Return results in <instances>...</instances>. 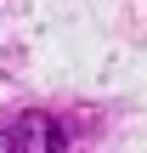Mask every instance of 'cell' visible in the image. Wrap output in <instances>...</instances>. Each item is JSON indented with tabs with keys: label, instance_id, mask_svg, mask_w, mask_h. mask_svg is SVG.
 Listing matches in <instances>:
<instances>
[{
	"label": "cell",
	"instance_id": "cell-1",
	"mask_svg": "<svg viewBox=\"0 0 147 153\" xmlns=\"http://www.w3.org/2000/svg\"><path fill=\"white\" fill-rule=\"evenodd\" d=\"M11 131H17V148L23 153H57L62 148V125H51L45 114H23Z\"/></svg>",
	"mask_w": 147,
	"mask_h": 153
},
{
	"label": "cell",
	"instance_id": "cell-2",
	"mask_svg": "<svg viewBox=\"0 0 147 153\" xmlns=\"http://www.w3.org/2000/svg\"><path fill=\"white\" fill-rule=\"evenodd\" d=\"M0 153H23V148H17V131H11V125H0Z\"/></svg>",
	"mask_w": 147,
	"mask_h": 153
}]
</instances>
